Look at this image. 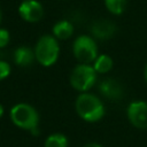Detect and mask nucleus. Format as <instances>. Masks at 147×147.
<instances>
[{
	"label": "nucleus",
	"instance_id": "f257e3e1",
	"mask_svg": "<svg viewBox=\"0 0 147 147\" xmlns=\"http://www.w3.org/2000/svg\"><path fill=\"white\" fill-rule=\"evenodd\" d=\"M75 108L78 116L90 123L100 121L106 113L102 101L96 95L86 92H83L77 96Z\"/></svg>",
	"mask_w": 147,
	"mask_h": 147
},
{
	"label": "nucleus",
	"instance_id": "f03ea898",
	"mask_svg": "<svg viewBox=\"0 0 147 147\" xmlns=\"http://www.w3.org/2000/svg\"><path fill=\"white\" fill-rule=\"evenodd\" d=\"M9 116L11 122L17 127L37 133L39 126V115L32 106L24 102L17 103L11 107Z\"/></svg>",
	"mask_w": 147,
	"mask_h": 147
},
{
	"label": "nucleus",
	"instance_id": "7ed1b4c3",
	"mask_svg": "<svg viewBox=\"0 0 147 147\" xmlns=\"http://www.w3.org/2000/svg\"><path fill=\"white\" fill-rule=\"evenodd\" d=\"M33 51H34L36 60L41 65L51 67L59 59L60 46L57 39L54 36L44 34L38 39Z\"/></svg>",
	"mask_w": 147,
	"mask_h": 147
},
{
	"label": "nucleus",
	"instance_id": "20e7f679",
	"mask_svg": "<svg viewBox=\"0 0 147 147\" xmlns=\"http://www.w3.org/2000/svg\"><path fill=\"white\" fill-rule=\"evenodd\" d=\"M72 53L82 64L93 63L98 57V46L95 40L86 34L78 36L72 45Z\"/></svg>",
	"mask_w": 147,
	"mask_h": 147
},
{
	"label": "nucleus",
	"instance_id": "39448f33",
	"mask_svg": "<svg viewBox=\"0 0 147 147\" xmlns=\"http://www.w3.org/2000/svg\"><path fill=\"white\" fill-rule=\"evenodd\" d=\"M70 84L71 86L79 91V92H86L88 91L96 80V71L94 68L90 64H78L75 67L70 74Z\"/></svg>",
	"mask_w": 147,
	"mask_h": 147
},
{
	"label": "nucleus",
	"instance_id": "423d86ee",
	"mask_svg": "<svg viewBox=\"0 0 147 147\" xmlns=\"http://www.w3.org/2000/svg\"><path fill=\"white\" fill-rule=\"evenodd\" d=\"M126 115L129 122L137 129H147V102L139 100L127 106Z\"/></svg>",
	"mask_w": 147,
	"mask_h": 147
},
{
	"label": "nucleus",
	"instance_id": "0eeeda50",
	"mask_svg": "<svg viewBox=\"0 0 147 147\" xmlns=\"http://www.w3.org/2000/svg\"><path fill=\"white\" fill-rule=\"evenodd\" d=\"M18 15L29 23H37L44 16V7L38 0H23L18 6Z\"/></svg>",
	"mask_w": 147,
	"mask_h": 147
},
{
	"label": "nucleus",
	"instance_id": "6e6552de",
	"mask_svg": "<svg viewBox=\"0 0 147 147\" xmlns=\"http://www.w3.org/2000/svg\"><path fill=\"white\" fill-rule=\"evenodd\" d=\"M99 91L101 92V94L103 96H106L109 100H121L123 98V88L122 85L113 79V78H107L103 79L100 84H99Z\"/></svg>",
	"mask_w": 147,
	"mask_h": 147
},
{
	"label": "nucleus",
	"instance_id": "1a4fd4ad",
	"mask_svg": "<svg viewBox=\"0 0 147 147\" xmlns=\"http://www.w3.org/2000/svg\"><path fill=\"white\" fill-rule=\"evenodd\" d=\"M91 32H92L93 37L96 38V39H100V40L109 39L116 32V25L111 21L99 20V21H95L92 24Z\"/></svg>",
	"mask_w": 147,
	"mask_h": 147
},
{
	"label": "nucleus",
	"instance_id": "9d476101",
	"mask_svg": "<svg viewBox=\"0 0 147 147\" xmlns=\"http://www.w3.org/2000/svg\"><path fill=\"white\" fill-rule=\"evenodd\" d=\"M34 59V51L28 46H20L14 52V62L20 67H28L32 64Z\"/></svg>",
	"mask_w": 147,
	"mask_h": 147
},
{
	"label": "nucleus",
	"instance_id": "9b49d317",
	"mask_svg": "<svg viewBox=\"0 0 147 147\" xmlns=\"http://www.w3.org/2000/svg\"><path fill=\"white\" fill-rule=\"evenodd\" d=\"M52 32H53V36L57 40H65L72 36L74 25L71 24V22H69L67 20H61V21H57L53 25Z\"/></svg>",
	"mask_w": 147,
	"mask_h": 147
},
{
	"label": "nucleus",
	"instance_id": "f8f14e48",
	"mask_svg": "<svg viewBox=\"0 0 147 147\" xmlns=\"http://www.w3.org/2000/svg\"><path fill=\"white\" fill-rule=\"evenodd\" d=\"M113 59L107 54L98 55V57L93 62V68L98 74H106L113 68Z\"/></svg>",
	"mask_w": 147,
	"mask_h": 147
},
{
	"label": "nucleus",
	"instance_id": "ddd939ff",
	"mask_svg": "<svg viewBox=\"0 0 147 147\" xmlns=\"http://www.w3.org/2000/svg\"><path fill=\"white\" fill-rule=\"evenodd\" d=\"M44 147H68V139L62 133H53L46 138Z\"/></svg>",
	"mask_w": 147,
	"mask_h": 147
},
{
	"label": "nucleus",
	"instance_id": "4468645a",
	"mask_svg": "<svg viewBox=\"0 0 147 147\" xmlns=\"http://www.w3.org/2000/svg\"><path fill=\"white\" fill-rule=\"evenodd\" d=\"M107 10L114 15H121L126 8V0H103Z\"/></svg>",
	"mask_w": 147,
	"mask_h": 147
},
{
	"label": "nucleus",
	"instance_id": "2eb2a0df",
	"mask_svg": "<svg viewBox=\"0 0 147 147\" xmlns=\"http://www.w3.org/2000/svg\"><path fill=\"white\" fill-rule=\"evenodd\" d=\"M9 74H10V65L6 61L0 60V80L7 78Z\"/></svg>",
	"mask_w": 147,
	"mask_h": 147
},
{
	"label": "nucleus",
	"instance_id": "dca6fc26",
	"mask_svg": "<svg viewBox=\"0 0 147 147\" xmlns=\"http://www.w3.org/2000/svg\"><path fill=\"white\" fill-rule=\"evenodd\" d=\"M10 40V34L8 32V30L6 29H0V48L5 47L8 45Z\"/></svg>",
	"mask_w": 147,
	"mask_h": 147
},
{
	"label": "nucleus",
	"instance_id": "f3484780",
	"mask_svg": "<svg viewBox=\"0 0 147 147\" xmlns=\"http://www.w3.org/2000/svg\"><path fill=\"white\" fill-rule=\"evenodd\" d=\"M83 147H102V146H101V145H99V144H95V142H90V144L84 145Z\"/></svg>",
	"mask_w": 147,
	"mask_h": 147
},
{
	"label": "nucleus",
	"instance_id": "a211bd4d",
	"mask_svg": "<svg viewBox=\"0 0 147 147\" xmlns=\"http://www.w3.org/2000/svg\"><path fill=\"white\" fill-rule=\"evenodd\" d=\"M144 77H145V80H146V83H147V64H146L145 70H144Z\"/></svg>",
	"mask_w": 147,
	"mask_h": 147
},
{
	"label": "nucleus",
	"instance_id": "6ab92c4d",
	"mask_svg": "<svg viewBox=\"0 0 147 147\" xmlns=\"http://www.w3.org/2000/svg\"><path fill=\"white\" fill-rule=\"evenodd\" d=\"M2 115H3V107L0 105V118L2 117Z\"/></svg>",
	"mask_w": 147,
	"mask_h": 147
},
{
	"label": "nucleus",
	"instance_id": "aec40b11",
	"mask_svg": "<svg viewBox=\"0 0 147 147\" xmlns=\"http://www.w3.org/2000/svg\"><path fill=\"white\" fill-rule=\"evenodd\" d=\"M1 21H2V11L0 9V23H1Z\"/></svg>",
	"mask_w": 147,
	"mask_h": 147
}]
</instances>
